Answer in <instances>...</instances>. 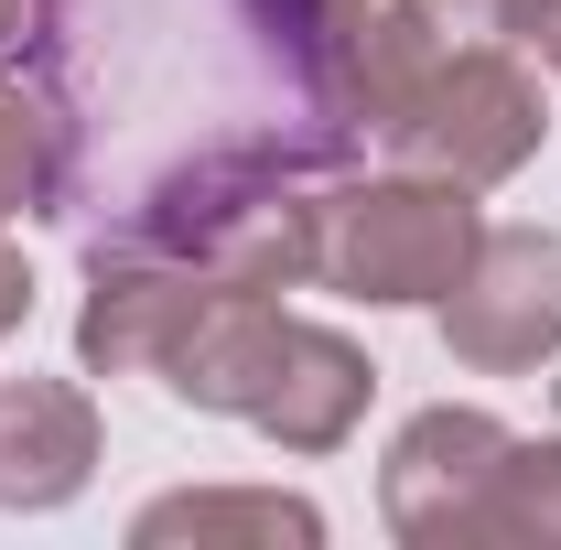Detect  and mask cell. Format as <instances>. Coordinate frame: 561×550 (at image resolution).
Listing matches in <instances>:
<instances>
[{
    "label": "cell",
    "instance_id": "30bf717a",
    "mask_svg": "<svg viewBox=\"0 0 561 550\" xmlns=\"http://www.w3.org/2000/svg\"><path fill=\"white\" fill-rule=\"evenodd\" d=\"M173 540H195V550H227V540L324 550V507L313 496H280V485H184V496H151L130 518V550H173Z\"/></svg>",
    "mask_w": 561,
    "mask_h": 550
},
{
    "label": "cell",
    "instance_id": "9a60e30c",
    "mask_svg": "<svg viewBox=\"0 0 561 550\" xmlns=\"http://www.w3.org/2000/svg\"><path fill=\"white\" fill-rule=\"evenodd\" d=\"M22 324H33V260H22V249L0 238V345L22 335Z\"/></svg>",
    "mask_w": 561,
    "mask_h": 550
},
{
    "label": "cell",
    "instance_id": "8992f818",
    "mask_svg": "<svg viewBox=\"0 0 561 550\" xmlns=\"http://www.w3.org/2000/svg\"><path fill=\"white\" fill-rule=\"evenodd\" d=\"M216 302V280L151 238H108L87 260V302H76V367L87 378H162L173 335Z\"/></svg>",
    "mask_w": 561,
    "mask_h": 550
},
{
    "label": "cell",
    "instance_id": "2e32d148",
    "mask_svg": "<svg viewBox=\"0 0 561 550\" xmlns=\"http://www.w3.org/2000/svg\"><path fill=\"white\" fill-rule=\"evenodd\" d=\"M44 22H55V0H0V55H33Z\"/></svg>",
    "mask_w": 561,
    "mask_h": 550
},
{
    "label": "cell",
    "instance_id": "3957f363",
    "mask_svg": "<svg viewBox=\"0 0 561 550\" xmlns=\"http://www.w3.org/2000/svg\"><path fill=\"white\" fill-rule=\"evenodd\" d=\"M540 140H551V98H540L518 44H443V66L421 76V98L400 108L389 151L411 173H443V184L486 195V184L540 162Z\"/></svg>",
    "mask_w": 561,
    "mask_h": 550
},
{
    "label": "cell",
    "instance_id": "7a4b0ae2",
    "mask_svg": "<svg viewBox=\"0 0 561 550\" xmlns=\"http://www.w3.org/2000/svg\"><path fill=\"white\" fill-rule=\"evenodd\" d=\"M476 238H486V206H476V184H443V173H356L324 195V260L313 280L324 291H346L367 313H432L465 260H476Z\"/></svg>",
    "mask_w": 561,
    "mask_h": 550
},
{
    "label": "cell",
    "instance_id": "8fae6325",
    "mask_svg": "<svg viewBox=\"0 0 561 550\" xmlns=\"http://www.w3.org/2000/svg\"><path fill=\"white\" fill-rule=\"evenodd\" d=\"M66 173H76V119L33 76H0V227L11 216H55Z\"/></svg>",
    "mask_w": 561,
    "mask_h": 550
},
{
    "label": "cell",
    "instance_id": "5bb4252c",
    "mask_svg": "<svg viewBox=\"0 0 561 550\" xmlns=\"http://www.w3.org/2000/svg\"><path fill=\"white\" fill-rule=\"evenodd\" d=\"M496 44H518L540 76H561V0H465Z\"/></svg>",
    "mask_w": 561,
    "mask_h": 550
},
{
    "label": "cell",
    "instance_id": "52a82bcc",
    "mask_svg": "<svg viewBox=\"0 0 561 550\" xmlns=\"http://www.w3.org/2000/svg\"><path fill=\"white\" fill-rule=\"evenodd\" d=\"M378 400V367H367V345L335 335V324H302V313H280L271 324V356H260V378H249V432L280 443V454H346L356 421Z\"/></svg>",
    "mask_w": 561,
    "mask_h": 550
},
{
    "label": "cell",
    "instance_id": "5b68a950",
    "mask_svg": "<svg viewBox=\"0 0 561 550\" xmlns=\"http://www.w3.org/2000/svg\"><path fill=\"white\" fill-rule=\"evenodd\" d=\"M443 356L476 378H529L561 356V227H486L465 280L432 302Z\"/></svg>",
    "mask_w": 561,
    "mask_h": 550
},
{
    "label": "cell",
    "instance_id": "7c38bea8",
    "mask_svg": "<svg viewBox=\"0 0 561 550\" xmlns=\"http://www.w3.org/2000/svg\"><path fill=\"white\" fill-rule=\"evenodd\" d=\"M486 540L496 550H561V432H518L507 465H496V496H486Z\"/></svg>",
    "mask_w": 561,
    "mask_h": 550
},
{
    "label": "cell",
    "instance_id": "4fadbf2b",
    "mask_svg": "<svg viewBox=\"0 0 561 550\" xmlns=\"http://www.w3.org/2000/svg\"><path fill=\"white\" fill-rule=\"evenodd\" d=\"M249 22H260L271 55H291V76H313L356 22H367V0H249Z\"/></svg>",
    "mask_w": 561,
    "mask_h": 550
},
{
    "label": "cell",
    "instance_id": "6da1fadb",
    "mask_svg": "<svg viewBox=\"0 0 561 550\" xmlns=\"http://www.w3.org/2000/svg\"><path fill=\"white\" fill-rule=\"evenodd\" d=\"M119 238H151V249L195 260L216 291H302L313 260H324V184H313V151L227 140V151H206V162L162 173Z\"/></svg>",
    "mask_w": 561,
    "mask_h": 550
},
{
    "label": "cell",
    "instance_id": "ba28073f",
    "mask_svg": "<svg viewBox=\"0 0 561 550\" xmlns=\"http://www.w3.org/2000/svg\"><path fill=\"white\" fill-rule=\"evenodd\" d=\"M443 44H454V33H443L432 0H367V22H356L302 87H313V108H324V130H335V140H356V130L389 140V130H400V108L421 98V76L443 66Z\"/></svg>",
    "mask_w": 561,
    "mask_h": 550
},
{
    "label": "cell",
    "instance_id": "9c48e42d",
    "mask_svg": "<svg viewBox=\"0 0 561 550\" xmlns=\"http://www.w3.org/2000/svg\"><path fill=\"white\" fill-rule=\"evenodd\" d=\"M98 454H108V421L76 378H0V507L22 518L76 507Z\"/></svg>",
    "mask_w": 561,
    "mask_h": 550
},
{
    "label": "cell",
    "instance_id": "277c9868",
    "mask_svg": "<svg viewBox=\"0 0 561 550\" xmlns=\"http://www.w3.org/2000/svg\"><path fill=\"white\" fill-rule=\"evenodd\" d=\"M507 421L496 411H465V400H432L389 432L378 454V518L389 540L411 550H486V496H496V465H507Z\"/></svg>",
    "mask_w": 561,
    "mask_h": 550
}]
</instances>
